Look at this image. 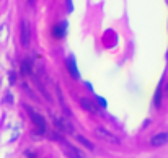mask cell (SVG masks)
<instances>
[{
	"label": "cell",
	"mask_w": 168,
	"mask_h": 158,
	"mask_svg": "<svg viewBox=\"0 0 168 158\" xmlns=\"http://www.w3.org/2000/svg\"><path fill=\"white\" fill-rule=\"evenodd\" d=\"M10 82H12V83L15 82V74H10Z\"/></svg>",
	"instance_id": "13"
},
{
	"label": "cell",
	"mask_w": 168,
	"mask_h": 158,
	"mask_svg": "<svg viewBox=\"0 0 168 158\" xmlns=\"http://www.w3.org/2000/svg\"><path fill=\"white\" fill-rule=\"evenodd\" d=\"M75 135H77V134H75ZM77 140H78L80 143H82L83 147H86V148H88V150H95L93 143H91V142H88V140H86L85 137H82V135H77Z\"/></svg>",
	"instance_id": "10"
},
{
	"label": "cell",
	"mask_w": 168,
	"mask_h": 158,
	"mask_svg": "<svg viewBox=\"0 0 168 158\" xmlns=\"http://www.w3.org/2000/svg\"><path fill=\"white\" fill-rule=\"evenodd\" d=\"M65 3H67V12H69V13L74 12V5H72V0H65Z\"/></svg>",
	"instance_id": "12"
},
{
	"label": "cell",
	"mask_w": 168,
	"mask_h": 158,
	"mask_svg": "<svg viewBox=\"0 0 168 158\" xmlns=\"http://www.w3.org/2000/svg\"><path fill=\"white\" fill-rule=\"evenodd\" d=\"M30 41H31V28H30V23L26 20H23L20 23V42L23 47H28Z\"/></svg>",
	"instance_id": "3"
},
{
	"label": "cell",
	"mask_w": 168,
	"mask_h": 158,
	"mask_svg": "<svg viewBox=\"0 0 168 158\" xmlns=\"http://www.w3.org/2000/svg\"><path fill=\"white\" fill-rule=\"evenodd\" d=\"M165 143H168V132H158L150 139L152 147H163Z\"/></svg>",
	"instance_id": "6"
},
{
	"label": "cell",
	"mask_w": 168,
	"mask_h": 158,
	"mask_svg": "<svg viewBox=\"0 0 168 158\" xmlns=\"http://www.w3.org/2000/svg\"><path fill=\"white\" fill-rule=\"evenodd\" d=\"M153 106L155 108L162 106V83L157 87V91H155V95H153Z\"/></svg>",
	"instance_id": "9"
},
{
	"label": "cell",
	"mask_w": 168,
	"mask_h": 158,
	"mask_svg": "<svg viewBox=\"0 0 168 158\" xmlns=\"http://www.w3.org/2000/svg\"><path fill=\"white\" fill-rule=\"evenodd\" d=\"M78 101H80V106H82L85 111H88L91 114H96L98 113V108L95 106V103L91 101V99H88V98H80Z\"/></svg>",
	"instance_id": "8"
},
{
	"label": "cell",
	"mask_w": 168,
	"mask_h": 158,
	"mask_svg": "<svg viewBox=\"0 0 168 158\" xmlns=\"http://www.w3.org/2000/svg\"><path fill=\"white\" fill-rule=\"evenodd\" d=\"M54 122H56V127H57V131H61L62 134H67V135H75L77 131H75V127L72 126V122L67 119V117H64V116H57L54 117Z\"/></svg>",
	"instance_id": "2"
},
{
	"label": "cell",
	"mask_w": 168,
	"mask_h": 158,
	"mask_svg": "<svg viewBox=\"0 0 168 158\" xmlns=\"http://www.w3.org/2000/svg\"><path fill=\"white\" fill-rule=\"evenodd\" d=\"M65 34H67V21H61V23H57L52 28V36H54L56 39L65 38Z\"/></svg>",
	"instance_id": "7"
},
{
	"label": "cell",
	"mask_w": 168,
	"mask_h": 158,
	"mask_svg": "<svg viewBox=\"0 0 168 158\" xmlns=\"http://www.w3.org/2000/svg\"><path fill=\"white\" fill-rule=\"evenodd\" d=\"M65 65H67V70L72 78H75V80H78L80 78V72H78V67H77V62H75V57L74 54H69L67 60H65Z\"/></svg>",
	"instance_id": "5"
},
{
	"label": "cell",
	"mask_w": 168,
	"mask_h": 158,
	"mask_svg": "<svg viewBox=\"0 0 168 158\" xmlns=\"http://www.w3.org/2000/svg\"><path fill=\"white\" fill-rule=\"evenodd\" d=\"M96 103H98L101 108H103V109H106V108H108V103H106V99H105L103 96H98V95H96Z\"/></svg>",
	"instance_id": "11"
},
{
	"label": "cell",
	"mask_w": 168,
	"mask_h": 158,
	"mask_svg": "<svg viewBox=\"0 0 168 158\" xmlns=\"http://www.w3.org/2000/svg\"><path fill=\"white\" fill-rule=\"evenodd\" d=\"M95 134H96V135H98V137H100L101 140L109 142V143H116V145H118V143L121 142L118 135H114L113 132L106 131V129H103V127H96V129H95Z\"/></svg>",
	"instance_id": "4"
},
{
	"label": "cell",
	"mask_w": 168,
	"mask_h": 158,
	"mask_svg": "<svg viewBox=\"0 0 168 158\" xmlns=\"http://www.w3.org/2000/svg\"><path fill=\"white\" fill-rule=\"evenodd\" d=\"M26 111H28V116H30V119L33 121L34 127L38 129V134H44V132L47 131V124H46V119L42 117L39 113L33 111L30 106H26Z\"/></svg>",
	"instance_id": "1"
}]
</instances>
